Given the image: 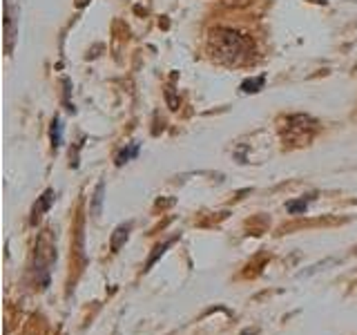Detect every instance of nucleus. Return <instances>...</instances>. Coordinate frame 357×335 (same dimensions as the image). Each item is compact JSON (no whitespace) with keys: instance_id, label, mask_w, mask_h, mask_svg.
I'll list each match as a JSON object with an SVG mask.
<instances>
[{"instance_id":"obj_1","label":"nucleus","mask_w":357,"mask_h":335,"mask_svg":"<svg viewBox=\"0 0 357 335\" xmlns=\"http://www.w3.org/2000/svg\"><path fill=\"white\" fill-rule=\"evenodd\" d=\"M250 40L243 34L228 29V27H215L208 36V52L212 59L226 65H237L241 63L250 52Z\"/></svg>"},{"instance_id":"obj_2","label":"nucleus","mask_w":357,"mask_h":335,"mask_svg":"<svg viewBox=\"0 0 357 335\" xmlns=\"http://www.w3.org/2000/svg\"><path fill=\"white\" fill-rule=\"evenodd\" d=\"M56 262V244L50 230H43L36 241V257H33V279L40 288L50 286L52 266Z\"/></svg>"},{"instance_id":"obj_3","label":"nucleus","mask_w":357,"mask_h":335,"mask_svg":"<svg viewBox=\"0 0 357 335\" xmlns=\"http://www.w3.org/2000/svg\"><path fill=\"white\" fill-rule=\"evenodd\" d=\"M5 52L7 56L14 54V43L18 34V16H20V5L18 0H5Z\"/></svg>"},{"instance_id":"obj_4","label":"nucleus","mask_w":357,"mask_h":335,"mask_svg":"<svg viewBox=\"0 0 357 335\" xmlns=\"http://www.w3.org/2000/svg\"><path fill=\"white\" fill-rule=\"evenodd\" d=\"M54 197H56V193L52 188H47L45 193L38 197V201L33 204V210H31V223H36V221H40V217L47 212L50 208H52V204H54Z\"/></svg>"},{"instance_id":"obj_5","label":"nucleus","mask_w":357,"mask_h":335,"mask_svg":"<svg viewBox=\"0 0 357 335\" xmlns=\"http://www.w3.org/2000/svg\"><path fill=\"white\" fill-rule=\"evenodd\" d=\"M130 230H132V221L121 223V226L114 230V234H112V241H109L112 253H119V251H121V246L126 244V241H128V237H130Z\"/></svg>"},{"instance_id":"obj_6","label":"nucleus","mask_w":357,"mask_h":335,"mask_svg":"<svg viewBox=\"0 0 357 335\" xmlns=\"http://www.w3.org/2000/svg\"><path fill=\"white\" fill-rule=\"evenodd\" d=\"M266 85V76H255V78H245V81L241 83V92L243 94H257V92H261Z\"/></svg>"},{"instance_id":"obj_7","label":"nucleus","mask_w":357,"mask_h":335,"mask_svg":"<svg viewBox=\"0 0 357 335\" xmlns=\"http://www.w3.org/2000/svg\"><path fill=\"white\" fill-rule=\"evenodd\" d=\"M50 139H52V148L59 150L63 145V121L56 117L52 121V128H50Z\"/></svg>"},{"instance_id":"obj_8","label":"nucleus","mask_w":357,"mask_h":335,"mask_svg":"<svg viewBox=\"0 0 357 335\" xmlns=\"http://www.w3.org/2000/svg\"><path fill=\"white\" fill-rule=\"evenodd\" d=\"M103 199H105V181H98L96 190H94V197H92V215L98 217L100 215V208H103Z\"/></svg>"},{"instance_id":"obj_9","label":"nucleus","mask_w":357,"mask_h":335,"mask_svg":"<svg viewBox=\"0 0 357 335\" xmlns=\"http://www.w3.org/2000/svg\"><path fill=\"white\" fill-rule=\"evenodd\" d=\"M139 143H132V145H128V148H123L119 154H116V165H123V163H128L130 159H134V156L139 154Z\"/></svg>"},{"instance_id":"obj_10","label":"nucleus","mask_w":357,"mask_h":335,"mask_svg":"<svg viewBox=\"0 0 357 335\" xmlns=\"http://www.w3.org/2000/svg\"><path fill=\"white\" fill-rule=\"evenodd\" d=\"M308 201H310V197L308 199H297V201H288L286 204V210L290 212V215H301V212H306L308 210Z\"/></svg>"},{"instance_id":"obj_11","label":"nucleus","mask_w":357,"mask_h":335,"mask_svg":"<svg viewBox=\"0 0 357 335\" xmlns=\"http://www.w3.org/2000/svg\"><path fill=\"white\" fill-rule=\"evenodd\" d=\"M170 244H172V239H170V241H165V244H161V246H156V248H154L156 253H154V255L150 257V262H148V268H152V264H154V262L159 260V257H161V255L165 253V248H170Z\"/></svg>"},{"instance_id":"obj_12","label":"nucleus","mask_w":357,"mask_h":335,"mask_svg":"<svg viewBox=\"0 0 357 335\" xmlns=\"http://www.w3.org/2000/svg\"><path fill=\"white\" fill-rule=\"evenodd\" d=\"M76 5H78V7H85V5H87V0H76Z\"/></svg>"}]
</instances>
